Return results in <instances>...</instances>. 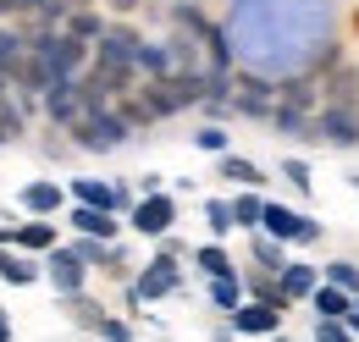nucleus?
Masks as SVG:
<instances>
[{"mask_svg":"<svg viewBox=\"0 0 359 342\" xmlns=\"http://www.w3.org/2000/svg\"><path fill=\"white\" fill-rule=\"evenodd\" d=\"M128 138H133V122H128L116 105H89L83 122L72 128V144L89 149V155H111V149H122Z\"/></svg>","mask_w":359,"mask_h":342,"instance_id":"1","label":"nucleus"},{"mask_svg":"<svg viewBox=\"0 0 359 342\" xmlns=\"http://www.w3.org/2000/svg\"><path fill=\"white\" fill-rule=\"evenodd\" d=\"M260 232H266V238H276V243H287V249H310V243H320V238H326V226H320L310 210H293V205H276V199H266Z\"/></svg>","mask_w":359,"mask_h":342,"instance_id":"2","label":"nucleus"},{"mask_svg":"<svg viewBox=\"0 0 359 342\" xmlns=\"http://www.w3.org/2000/svg\"><path fill=\"white\" fill-rule=\"evenodd\" d=\"M177 287H182V249H177V243H166V249L133 276V299L138 303H155V299H172Z\"/></svg>","mask_w":359,"mask_h":342,"instance_id":"3","label":"nucleus"},{"mask_svg":"<svg viewBox=\"0 0 359 342\" xmlns=\"http://www.w3.org/2000/svg\"><path fill=\"white\" fill-rule=\"evenodd\" d=\"M128 226H133L138 238H166L172 226H177V199L161 188V193H144L133 210H128Z\"/></svg>","mask_w":359,"mask_h":342,"instance_id":"4","label":"nucleus"},{"mask_svg":"<svg viewBox=\"0 0 359 342\" xmlns=\"http://www.w3.org/2000/svg\"><path fill=\"white\" fill-rule=\"evenodd\" d=\"M310 138L332 144V149H359V111L348 105H320L310 122Z\"/></svg>","mask_w":359,"mask_h":342,"instance_id":"5","label":"nucleus"},{"mask_svg":"<svg viewBox=\"0 0 359 342\" xmlns=\"http://www.w3.org/2000/svg\"><path fill=\"white\" fill-rule=\"evenodd\" d=\"M282 315L287 309H276V303H260V299H243L232 315H226V326L238 331V337H282Z\"/></svg>","mask_w":359,"mask_h":342,"instance_id":"6","label":"nucleus"},{"mask_svg":"<svg viewBox=\"0 0 359 342\" xmlns=\"http://www.w3.org/2000/svg\"><path fill=\"white\" fill-rule=\"evenodd\" d=\"M133 55H138V34H133V28H105V34L94 39V67H105V72L138 78V72H133Z\"/></svg>","mask_w":359,"mask_h":342,"instance_id":"7","label":"nucleus"},{"mask_svg":"<svg viewBox=\"0 0 359 342\" xmlns=\"http://www.w3.org/2000/svg\"><path fill=\"white\" fill-rule=\"evenodd\" d=\"M83 111H89V94H83V78H72V83H50L45 88V116L55 128H78L83 122Z\"/></svg>","mask_w":359,"mask_h":342,"instance_id":"8","label":"nucleus"},{"mask_svg":"<svg viewBox=\"0 0 359 342\" xmlns=\"http://www.w3.org/2000/svg\"><path fill=\"white\" fill-rule=\"evenodd\" d=\"M45 276L55 282V293H61V299H78V293H83V282H89V265L78 259V249H61V243H55V249L45 254Z\"/></svg>","mask_w":359,"mask_h":342,"instance_id":"9","label":"nucleus"},{"mask_svg":"<svg viewBox=\"0 0 359 342\" xmlns=\"http://www.w3.org/2000/svg\"><path fill=\"white\" fill-rule=\"evenodd\" d=\"M72 205H94V210H133V199H128V188H116V182H100V177H78L72 182Z\"/></svg>","mask_w":359,"mask_h":342,"instance_id":"10","label":"nucleus"},{"mask_svg":"<svg viewBox=\"0 0 359 342\" xmlns=\"http://www.w3.org/2000/svg\"><path fill=\"white\" fill-rule=\"evenodd\" d=\"M320 105H348L359 111V61H337L332 72H326V83H320Z\"/></svg>","mask_w":359,"mask_h":342,"instance_id":"11","label":"nucleus"},{"mask_svg":"<svg viewBox=\"0 0 359 342\" xmlns=\"http://www.w3.org/2000/svg\"><path fill=\"white\" fill-rule=\"evenodd\" d=\"M276 282H282V299H287V303H310V293L320 287V265H310V259H287V265L276 271Z\"/></svg>","mask_w":359,"mask_h":342,"instance_id":"12","label":"nucleus"},{"mask_svg":"<svg viewBox=\"0 0 359 342\" xmlns=\"http://www.w3.org/2000/svg\"><path fill=\"white\" fill-rule=\"evenodd\" d=\"M22 210L34 215V221H50L55 210H67V188H61V182H50V177L28 182V188H22Z\"/></svg>","mask_w":359,"mask_h":342,"instance_id":"13","label":"nucleus"},{"mask_svg":"<svg viewBox=\"0 0 359 342\" xmlns=\"http://www.w3.org/2000/svg\"><path fill=\"white\" fill-rule=\"evenodd\" d=\"M67 221L78 226V238H100V243H116V215L111 210H94V205H72Z\"/></svg>","mask_w":359,"mask_h":342,"instance_id":"14","label":"nucleus"},{"mask_svg":"<svg viewBox=\"0 0 359 342\" xmlns=\"http://www.w3.org/2000/svg\"><path fill=\"white\" fill-rule=\"evenodd\" d=\"M39 276H45V265H34V259L22 254V249L0 243V282H11V287H34Z\"/></svg>","mask_w":359,"mask_h":342,"instance_id":"15","label":"nucleus"},{"mask_svg":"<svg viewBox=\"0 0 359 342\" xmlns=\"http://www.w3.org/2000/svg\"><path fill=\"white\" fill-rule=\"evenodd\" d=\"M310 309H315V320H348V315H354V293L320 282V287L310 293Z\"/></svg>","mask_w":359,"mask_h":342,"instance_id":"16","label":"nucleus"},{"mask_svg":"<svg viewBox=\"0 0 359 342\" xmlns=\"http://www.w3.org/2000/svg\"><path fill=\"white\" fill-rule=\"evenodd\" d=\"M11 249H22V254H50V249H55V221L11 226Z\"/></svg>","mask_w":359,"mask_h":342,"instance_id":"17","label":"nucleus"},{"mask_svg":"<svg viewBox=\"0 0 359 342\" xmlns=\"http://www.w3.org/2000/svg\"><path fill=\"white\" fill-rule=\"evenodd\" d=\"M222 177L232 182V188H266V171L255 166L249 155H232V149L222 155Z\"/></svg>","mask_w":359,"mask_h":342,"instance_id":"18","label":"nucleus"},{"mask_svg":"<svg viewBox=\"0 0 359 342\" xmlns=\"http://www.w3.org/2000/svg\"><path fill=\"white\" fill-rule=\"evenodd\" d=\"M243 299H260V303H276V309H293V303L282 299L276 271H249V276H243Z\"/></svg>","mask_w":359,"mask_h":342,"instance_id":"19","label":"nucleus"},{"mask_svg":"<svg viewBox=\"0 0 359 342\" xmlns=\"http://www.w3.org/2000/svg\"><path fill=\"white\" fill-rule=\"evenodd\" d=\"M194 265H199V276H205V282H210V276H238V265H232V254H226V249L216 243V238L194 249Z\"/></svg>","mask_w":359,"mask_h":342,"instance_id":"20","label":"nucleus"},{"mask_svg":"<svg viewBox=\"0 0 359 342\" xmlns=\"http://www.w3.org/2000/svg\"><path fill=\"white\" fill-rule=\"evenodd\" d=\"M260 215H266L260 188H238V199H232V221H238V232H260Z\"/></svg>","mask_w":359,"mask_h":342,"instance_id":"21","label":"nucleus"},{"mask_svg":"<svg viewBox=\"0 0 359 342\" xmlns=\"http://www.w3.org/2000/svg\"><path fill=\"white\" fill-rule=\"evenodd\" d=\"M205 293H210V303H216L222 315H232V309L243 303V271H238V276H210Z\"/></svg>","mask_w":359,"mask_h":342,"instance_id":"22","label":"nucleus"},{"mask_svg":"<svg viewBox=\"0 0 359 342\" xmlns=\"http://www.w3.org/2000/svg\"><path fill=\"white\" fill-rule=\"evenodd\" d=\"M22 132H28V111L17 105L11 88H0V144H11V138H22Z\"/></svg>","mask_w":359,"mask_h":342,"instance_id":"23","label":"nucleus"},{"mask_svg":"<svg viewBox=\"0 0 359 342\" xmlns=\"http://www.w3.org/2000/svg\"><path fill=\"white\" fill-rule=\"evenodd\" d=\"M249 249H255V271H282L287 265V243H276L266 232H249Z\"/></svg>","mask_w":359,"mask_h":342,"instance_id":"24","label":"nucleus"},{"mask_svg":"<svg viewBox=\"0 0 359 342\" xmlns=\"http://www.w3.org/2000/svg\"><path fill=\"white\" fill-rule=\"evenodd\" d=\"M205 226H210L216 243H222L226 232H238V221H232V199H205Z\"/></svg>","mask_w":359,"mask_h":342,"instance_id":"25","label":"nucleus"},{"mask_svg":"<svg viewBox=\"0 0 359 342\" xmlns=\"http://www.w3.org/2000/svg\"><path fill=\"white\" fill-rule=\"evenodd\" d=\"M320 282H332V287H343V293H354V299H359V265H354V259H332V265H320Z\"/></svg>","mask_w":359,"mask_h":342,"instance_id":"26","label":"nucleus"},{"mask_svg":"<svg viewBox=\"0 0 359 342\" xmlns=\"http://www.w3.org/2000/svg\"><path fill=\"white\" fill-rule=\"evenodd\" d=\"M22 50H28V34H22V28H6V22H0V78H6L11 67H17V55H22Z\"/></svg>","mask_w":359,"mask_h":342,"instance_id":"27","label":"nucleus"},{"mask_svg":"<svg viewBox=\"0 0 359 342\" xmlns=\"http://www.w3.org/2000/svg\"><path fill=\"white\" fill-rule=\"evenodd\" d=\"M194 149H205V155H226V149H232V132H226L222 122H205V128L194 132Z\"/></svg>","mask_w":359,"mask_h":342,"instance_id":"28","label":"nucleus"},{"mask_svg":"<svg viewBox=\"0 0 359 342\" xmlns=\"http://www.w3.org/2000/svg\"><path fill=\"white\" fill-rule=\"evenodd\" d=\"M282 177H287V188H293V193H310V188H315L310 166H304L299 155H282Z\"/></svg>","mask_w":359,"mask_h":342,"instance_id":"29","label":"nucleus"},{"mask_svg":"<svg viewBox=\"0 0 359 342\" xmlns=\"http://www.w3.org/2000/svg\"><path fill=\"white\" fill-rule=\"evenodd\" d=\"M310 342H359L348 320H315V337Z\"/></svg>","mask_w":359,"mask_h":342,"instance_id":"30","label":"nucleus"},{"mask_svg":"<svg viewBox=\"0 0 359 342\" xmlns=\"http://www.w3.org/2000/svg\"><path fill=\"white\" fill-rule=\"evenodd\" d=\"M94 331H100V342H133V326H128V320H116V315H105Z\"/></svg>","mask_w":359,"mask_h":342,"instance_id":"31","label":"nucleus"},{"mask_svg":"<svg viewBox=\"0 0 359 342\" xmlns=\"http://www.w3.org/2000/svg\"><path fill=\"white\" fill-rule=\"evenodd\" d=\"M72 320H78V326H89V331H94V326L105 320V309H100V303H89L83 293H78V299H72Z\"/></svg>","mask_w":359,"mask_h":342,"instance_id":"32","label":"nucleus"},{"mask_svg":"<svg viewBox=\"0 0 359 342\" xmlns=\"http://www.w3.org/2000/svg\"><path fill=\"white\" fill-rule=\"evenodd\" d=\"M105 6H111V11H122V17H128V11H138V6H144V0H105Z\"/></svg>","mask_w":359,"mask_h":342,"instance_id":"33","label":"nucleus"},{"mask_svg":"<svg viewBox=\"0 0 359 342\" xmlns=\"http://www.w3.org/2000/svg\"><path fill=\"white\" fill-rule=\"evenodd\" d=\"M0 342H11V320L6 315H0Z\"/></svg>","mask_w":359,"mask_h":342,"instance_id":"34","label":"nucleus"},{"mask_svg":"<svg viewBox=\"0 0 359 342\" xmlns=\"http://www.w3.org/2000/svg\"><path fill=\"white\" fill-rule=\"evenodd\" d=\"M161 6H182V0H161Z\"/></svg>","mask_w":359,"mask_h":342,"instance_id":"35","label":"nucleus"},{"mask_svg":"<svg viewBox=\"0 0 359 342\" xmlns=\"http://www.w3.org/2000/svg\"><path fill=\"white\" fill-rule=\"evenodd\" d=\"M276 342H293V337H276Z\"/></svg>","mask_w":359,"mask_h":342,"instance_id":"36","label":"nucleus"},{"mask_svg":"<svg viewBox=\"0 0 359 342\" xmlns=\"http://www.w3.org/2000/svg\"><path fill=\"white\" fill-rule=\"evenodd\" d=\"M354 188H359V177H354Z\"/></svg>","mask_w":359,"mask_h":342,"instance_id":"37","label":"nucleus"},{"mask_svg":"<svg viewBox=\"0 0 359 342\" xmlns=\"http://www.w3.org/2000/svg\"><path fill=\"white\" fill-rule=\"evenodd\" d=\"M354 309H359V299H354Z\"/></svg>","mask_w":359,"mask_h":342,"instance_id":"38","label":"nucleus"}]
</instances>
